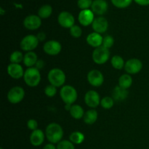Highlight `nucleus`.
Returning a JSON list of instances; mask_svg holds the SVG:
<instances>
[{"mask_svg": "<svg viewBox=\"0 0 149 149\" xmlns=\"http://www.w3.org/2000/svg\"><path fill=\"white\" fill-rule=\"evenodd\" d=\"M63 135V129L58 123L49 124L45 130V135L50 143L58 144L62 141Z\"/></svg>", "mask_w": 149, "mask_h": 149, "instance_id": "1", "label": "nucleus"}, {"mask_svg": "<svg viewBox=\"0 0 149 149\" xmlns=\"http://www.w3.org/2000/svg\"><path fill=\"white\" fill-rule=\"evenodd\" d=\"M48 81L49 84L58 87H62L65 82L66 77L65 74L62 69L55 68L49 71L47 75Z\"/></svg>", "mask_w": 149, "mask_h": 149, "instance_id": "2", "label": "nucleus"}, {"mask_svg": "<svg viewBox=\"0 0 149 149\" xmlns=\"http://www.w3.org/2000/svg\"><path fill=\"white\" fill-rule=\"evenodd\" d=\"M41 74L40 71L35 67L28 68L25 71L23 79L25 83L30 87H37L41 81Z\"/></svg>", "mask_w": 149, "mask_h": 149, "instance_id": "3", "label": "nucleus"}, {"mask_svg": "<svg viewBox=\"0 0 149 149\" xmlns=\"http://www.w3.org/2000/svg\"><path fill=\"white\" fill-rule=\"evenodd\" d=\"M60 96L65 105H73L78 97L77 90L71 85H64L60 90Z\"/></svg>", "mask_w": 149, "mask_h": 149, "instance_id": "4", "label": "nucleus"}, {"mask_svg": "<svg viewBox=\"0 0 149 149\" xmlns=\"http://www.w3.org/2000/svg\"><path fill=\"white\" fill-rule=\"evenodd\" d=\"M92 57L95 63L97 65H103L109 61L110 58V52L109 49L100 46L94 49Z\"/></svg>", "mask_w": 149, "mask_h": 149, "instance_id": "5", "label": "nucleus"}, {"mask_svg": "<svg viewBox=\"0 0 149 149\" xmlns=\"http://www.w3.org/2000/svg\"><path fill=\"white\" fill-rule=\"evenodd\" d=\"M7 100L12 104H17L23 100L25 97V90L20 86L12 87L7 93Z\"/></svg>", "mask_w": 149, "mask_h": 149, "instance_id": "6", "label": "nucleus"}, {"mask_svg": "<svg viewBox=\"0 0 149 149\" xmlns=\"http://www.w3.org/2000/svg\"><path fill=\"white\" fill-rule=\"evenodd\" d=\"M39 39L36 36L32 34L27 35L21 39L20 47L22 50L25 52H31L34 50L39 45Z\"/></svg>", "mask_w": 149, "mask_h": 149, "instance_id": "7", "label": "nucleus"}, {"mask_svg": "<svg viewBox=\"0 0 149 149\" xmlns=\"http://www.w3.org/2000/svg\"><path fill=\"white\" fill-rule=\"evenodd\" d=\"M87 78L89 84L95 87H100L104 82L103 74L97 69H93L89 71Z\"/></svg>", "mask_w": 149, "mask_h": 149, "instance_id": "8", "label": "nucleus"}, {"mask_svg": "<svg viewBox=\"0 0 149 149\" xmlns=\"http://www.w3.org/2000/svg\"><path fill=\"white\" fill-rule=\"evenodd\" d=\"M58 22L60 26L65 29H71L74 26L75 18L71 13L67 11H63L58 15Z\"/></svg>", "mask_w": 149, "mask_h": 149, "instance_id": "9", "label": "nucleus"}, {"mask_svg": "<svg viewBox=\"0 0 149 149\" xmlns=\"http://www.w3.org/2000/svg\"><path fill=\"white\" fill-rule=\"evenodd\" d=\"M23 26L27 30H37L42 26V19L39 17V15H29L23 20Z\"/></svg>", "mask_w": 149, "mask_h": 149, "instance_id": "10", "label": "nucleus"}, {"mask_svg": "<svg viewBox=\"0 0 149 149\" xmlns=\"http://www.w3.org/2000/svg\"><path fill=\"white\" fill-rule=\"evenodd\" d=\"M100 95L95 90H89L84 95V102L87 106L92 109H95L100 105Z\"/></svg>", "mask_w": 149, "mask_h": 149, "instance_id": "11", "label": "nucleus"}, {"mask_svg": "<svg viewBox=\"0 0 149 149\" xmlns=\"http://www.w3.org/2000/svg\"><path fill=\"white\" fill-rule=\"evenodd\" d=\"M143 68V63L138 58H131L125 62V70L128 74H136Z\"/></svg>", "mask_w": 149, "mask_h": 149, "instance_id": "12", "label": "nucleus"}, {"mask_svg": "<svg viewBox=\"0 0 149 149\" xmlns=\"http://www.w3.org/2000/svg\"><path fill=\"white\" fill-rule=\"evenodd\" d=\"M62 49V46L59 42L56 40H49L45 43L43 50L46 54L52 56L58 55Z\"/></svg>", "mask_w": 149, "mask_h": 149, "instance_id": "13", "label": "nucleus"}, {"mask_svg": "<svg viewBox=\"0 0 149 149\" xmlns=\"http://www.w3.org/2000/svg\"><path fill=\"white\" fill-rule=\"evenodd\" d=\"M92 28H93L94 32L98 33H103L107 31L109 29V22L106 17L103 16H99L95 18L92 23Z\"/></svg>", "mask_w": 149, "mask_h": 149, "instance_id": "14", "label": "nucleus"}, {"mask_svg": "<svg viewBox=\"0 0 149 149\" xmlns=\"http://www.w3.org/2000/svg\"><path fill=\"white\" fill-rule=\"evenodd\" d=\"M94 13L91 10H81L79 13L78 20L80 24L83 26H88L92 25L93 20H95Z\"/></svg>", "mask_w": 149, "mask_h": 149, "instance_id": "15", "label": "nucleus"}, {"mask_svg": "<svg viewBox=\"0 0 149 149\" xmlns=\"http://www.w3.org/2000/svg\"><path fill=\"white\" fill-rule=\"evenodd\" d=\"M7 71L8 75L15 79H19L24 76L25 71L20 64L10 63L7 66Z\"/></svg>", "mask_w": 149, "mask_h": 149, "instance_id": "16", "label": "nucleus"}, {"mask_svg": "<svg viewBox=\"0 0 149 149\" xmlns=\"http://www.w3.org/2000/svg\"><path fill=\"white\" fill-rule=\"evenodd\" d=\"M109 4L106 0H94L91 7V10L94 14L103 15L107 12Z\"/></svg>", "mask_w": 149, "mask_h": 149, "instance_id": "17", "label": "nucleus"}, {"mask_svg": "<svg viewBox=\"0 0 149 149\" xmlns=\"http://www.w3.org/2000/svg\"><path fill=\"white\" fill-rule=\"evenodd\" d=\"M46 137L45 133L41 130L37 129L36 130L32 131V132L30 135V143L32 146L35 147L40 146L45 141V138Z\"/></svg>", "mask_w": 149, "mask_h": 149, "instance_id": "18", "label": "nucleus"}, {"mask_svg": "<svg viewBox=\"0 0 149 149\" xmlns=\"http://www.w3.org/2000/svg\"><path fill=\"white\" fill-rule=\"evenodd\" d=\"M103 37L101 36L100 33H96V32H93V33H90L88 36H87V44L90 45L92 47L95 48L99 47L102 46V44H103Z\"/></svg>", "mask_w": 149, "mask_h": 149, "instance_id": "19", "label": "nucleus"}, {"mask_svg": "<svg viewBox=\"0 0 149 149\" xmlns=\"http://www.w3.org/2000/svg\"><path fill=\"white\" fill-rule=\"evenodd\" d=\"M38 61L37 55L34 52H27L24 55L23 58V63L28 68H32L34 67L36 62Z\"/></svg>", "mask_w": 149, "mask_h": 149, "instance_id": "20", "label": "nucleus"}, {"mask_svg": "<svg viewBox=\"0 0 149 149\" xmlns=\"http://www.w3.org/2000/svg\"><path fill=\"white\" fill-rule=\"evenodd\" d=\"M127 95V90L122 88L119 85L115 87L113 90V93H112V97L113 98V100H116V101H122V100H125Z\"/></svg>", "mask_w": 149, "mask_h": 149, "instance_id": "21", "label": "nucleus"}, {"mask_svg": "<svg viewBox=\"0 0 149 149\" xmlns=\"http://www.w3.org/2000/svg\"><path fill=\"white\" fill-rule=\"evenodd\" d=\"M98 118V113L96 110L94 109L88 110L84 113V117H83V120H84V123L87 125H93L95 123L96 121L97 120Z\"/></svg>", "mask_w": 149, "mask_h": 149, "instance_id": "22", "label": "nucleus"}, {"mask_svg": "<svg viewBox=\"0 0 149 149\" xmlns=\"http://www.w3.org/2000/svg\"><path fill=\"white\" fill-rule=\"evenodd\" d=\"M69 113L71 114V117L74 118V119H80L84 117L85 112L84 111V109H83V108L81 106L77 104H74L71 106Z\"/></svg>", "mask_w": 149, "mask_h": 149, "instance_id": "23", "label": "nucleus"}, {"mask_svg": "<svg viewBox=\"0 0 149 149\" xmlns=\"http://www.w3.org/2000/svg\"><path fill=\"white\" fill-rule=\"evenodd\" d=\"M132 78L130 74H125L121 76L119 79V86L122 88L127 90L132 86Z\"/></svg>", "mask_w": 149, "mask_h": 149, "instance_id": "24", "label": "nucleus"}, {"mask_svg": "<svg viewBox=\"0 0 149 149\" xmlns=\"http://www.w3.org/2000/svg\"><path fill=\"white\" fill-rule=\"evenodd\" d=\"M85 139V136L82 132L79 131H75L71 132L69 135V141L72 142L74 145H79L84 142Z\"/></svg>", "mask_w": 149, "mask_h": 149, "instance_id": "25", "label": "nucleus"}, {"mask_svg": "<svg viewBox=\"0 0 149 149\" xmlns=\"http://www.w3.org/2000/svg\"><path fill=\"white\" fill-rule=\"evenodd\" d=\"M52 13V7L49 4H45L42 6L38 10V15L41 19L48 18Z\"/></svg>", "mask_w": 149, "mask_h": 149, "instance_id": "26", "label": "nucleus"}, {"mask_svg": "<svg viewBox=\"0 0 149 149\" xmlns=\"http://www.w3.org/2000/svg\"><path fill=\"white\" fill-rule=\"evenodd\" d=\"M111 63L113 68L116 70H121L125 68V62L120 55H114L112 57L111 60Z\"/></svg>", "mask_w": 149, "mask_h": 149, "instance_id": "27", "label": "nucleus"}, {"mask_svg": "<svg viewBox=\"0 0 149 149\" xmlns=\"http://www.w3.org/2000/svg\"><path fill=\"white\" fill-rule=\"evenodd\" d=\"M24 55L20 51H14L13 53H11L10 56V61L11 63H17L20 64L22 61H23Z\"/></svg>", "mask_w": 149, "mask_h": 149, "instance_id": "28", "label": "nucleus"}, {"mask_svg": "<svg viewBox=\"0 0 149 149\" xmlns=\"http://www.w3.org/2000/svg\"><path fill=\"white\" fill-rule=\"evenodd\" d=\"M114 105V100L112 97L106 96L103 97L100 100V106L104 109H110Z\"/></svg>", "mask_w": 149, "mask_h": 149, "instance_id": "29", "label": "nucleus"}, {"mask_svg": "<svg viewBox=\"0 0 149 149\" xmlns=\"http://www.w3.org/2000/svg\"><path fill=\"white\" fill-rule=\"evenodd\" d=\"M114 7L119 9H124L129 7L132 0H111Z\"/></svg>", "mask_w": 149, "mask_h": 149, "instance_id": "30", "label": "nucleus"}, {"mask_svg": "<svg viewBox=\"0 0 149 149\" xmlns=\"http://www.w3.org/2000/svg\"><path fill=\"white\" fill-rule=\"evenodd\" d=\"M57 149H75L74 144L68 140H62L57 144Z\"/></svg>", "mask_w": 149, "mask_h": 149, "instance_id": "31", "label": "nucleus"}, {"mask_svg": "<svg viewBox=\"0 0 149 149\" xmlns=\"http://www.w3.org/2000/svg\"><path fill=\"white\" fill-rule=\"evenodd\" d=\"M93 0H78L77 1V6L81 10H89L91 8L93 4Z\"/></svg>", "mask_w": 149, "mask_h": 149, "instance_id": "32", "label": "nucleus"}, {"mask_svg": "<svg viewBox=\"0 0 149 149\" xmlns=\"http://www.w3.org/2000/svg\"><path fill=\"white\" fill-rule=\"evenodd\" d=\"M44 93H45V95L47 96V97H52L57 94V87L49 84V85L45 87Z\"/></svg>", "mask_w": 149, "mask_h": 149, "instance_id": "33", "label": "nucleus"}, {"mask_svg": "<svg viewBox=\"0 0 149 149\" xmlns=\"http://www.w3.org/2000/svg\"><path fill=\"white\" fill-rule=\"evenodd\" d=\"M70 34L74 38H79L82 34V29L79 26L74 25L70 29Z\"/></svg>", "mask_w": 149, "mask_h": 149, "instance_id": "34", "label": "nucleus"}, {"mask_svg": "<svg viewBox=\"0 0 149 149\" xmlns=\"http://www.w3.org/2000/svg\"><path fill=\"white\" fill-rule=\"evenodd\" d=\"M113 44H114V39L113 38V36L108 35V36L103 37V44H102V46L103 47L109 49L111 47H113Z\"/></svg>", "mask_w": 149, "mask_h": 149, "instance_id": "35", "label": "nucleus"}, {"mask_svg": "<svg viewBox=\"0 0 149 149\" xmlns=\"http://www.w3.org/2000/svg\"><path fill=\"white\" fill-rule=\"evenodd\" d=\"M27 127L30 130L33 131L38 129V122L37 121L33 119H31L27 122Z\"/></svg>", "mask_w": 149, "mask_h": 149, "instance_id": "36", "label": "nucleus"}, {"mask_svg": "<svg viewBox=\"0 0 149 149\" xmlns=\"http://www.w3.org/2000/svg\"><path fill=\"white\" fill-rule=\"evenodd\" d=\"M45 65V63L43 60H38V61L36 62V65H35L34 67L36 68H37L39 71H40V70L43 69Z\"/></svg>", "mask_w": 149, "mask_h": 149, "instance_id": "37", "label": "nucleus"}, {"mask_svg": "<svg viewBox=\"0 0 149 149\" xmlns=\"http://www.w3.org/2000/svg\"><path fill=\"white\" fill-rule=\"evenodd\" d=\"M36 37L39 39V42H44L46 39L47 35L44 31H41L39 33H38V34L36 35Z\"/></svg>", "mask_w": 149, "mask_h": 149, "instance_id": "38", "label": "nucleus"}, {"mask_svg": "<svg viewBox=\"0 0 149 149\" xmlns=\"http://www.w3.org/2000/svg\"><path fill=\"white\" fill-rule=\"evenodd\" d=\"M136 4L141 6H148L149 5V0H134Z\"/></svg>", "mask_w": 149, "mask_h": 149, "instance_id": "39", "label": "nucleus"}, {"mask_svg": "<svg viewBox=\"0 0 149 149\" xmlns=\"http://www.w3.org/2000/svg\"><path fill=\"white\" fill-rule=\"evenodd\" d=\"M42 149H57V147H55V145L52 143H48L45 145Z\"/></svg>", "mask_w": 149, "mask_h": 149, "instance_id": "40", "label": "nucleus"}, {"mask_svg": "<svg viewBox=\"0 0 149 149\" xmlns=\"http://www.w3.org/2000/svg\"><path fill=\"white\" fill-rule=\"evenodd\" d=\"M4 10H3V8L2 7H1V8H0V14L1 15H4Z\"/></svg>", "mask_w": 149, "mask_h": 149, "instance_id": "41", "label": "nucleus"}, {"mask_svg": "<svg viewBox=\"0 0 149 149\" xmlns=\"http://www.w3.org/2000/svg\"><path fill=\"white\" fill-rule=\"evenodd\" d=\"M0 149H4L3 148H0Z\"/></svg>", "mask_w": 149, "mask_h": 149, "instance_id": "42", "label": "nucleus"}, {"mask_svg": "<svg viewBox=\"0 0 149 149\" xmlns=\"http://www.w3.org/2000/svg\"><path fill=\"white\" fill-rule=\"evenodd\" d=\"M148 95H149V94H148Z\"/></svg>", "mask_w": 149, "mask_h": 149, "instance_id": "43", "label": "nucleus"}]
</instances>
